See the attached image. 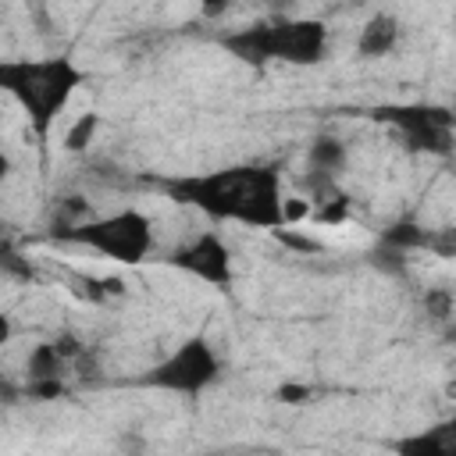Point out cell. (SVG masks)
Returning a JSON list of instances; mask_svg holds the SVG:
<instances>
[{"label": "cell", "instance_id": "obj_1", "mask_svg": "<svg viewBox=\"0 0 456 456\" xmlns=\"http://www.w3.org/2000/svg\"><path fill=\"white\" fill-rule=\"evenodd\" d=\"M171 196L217 221H239L249 228L285 224V196L274 167H224L214 175L182 178L171 185Z\"/></svg>", "mask_w": 456, "mask_h": 456}, {"label": "cell", "instance_id": "obj_2", "mask_svg": "<svg viewBox=\"0 0 456 456\" xmlns=\"http://www.w3.org/2000/svg\"><path fill=\"white\" fill-rule=\"evenodd\" d=\"M86 82V71L71 57H43V61H4L0 64V89L14 96L28 125L39 139L50 135V125L68 107L71 93Z\"/></svg>", "mask_w": 456, "mask_h": 456}, {"label": "cell", "instance_id": "obj_3", "mask_svg": "<svg viewBox=\"0 0 456 456\" xmlns=\"http://www.w3.org/2000/svg\"><path fill=\"white\" fill-rule=\"evenodd\" d=\"M50 235L61 242L96 249L100 256H110L118 264H139L153 249V224L142 210H132V207L107 214V217H89L71 228H53Z\"/></svg>", "mask_w": 456, "mask_h": 456}, {"label": "cell", "instance_id": "obj_4", "mask_svg": "<svg viewBox=\"0 0 456 456\" xmlns=\"http://www.w3.org/2000/svg\"><path fill=\"white\" fill-rule=\"evenodd\" d=\"M221 378V356L214 353V346L203 335L185 338L171 356H164L142 381L164 392H182V395H196L203 388H210Z\"/></svg>", "mask_w": 456, "mask_h": 456}, {"label": "cell", "instance_id": "obj_5", "mask_svg": "<svg viewBox=\"0 0 456 456\" xmlns=\"http://www.w3.org/2000/svg\"><path fill=\"white\" fill-rule=\"evenodd\" d=\"M381 121L395 125L406 139L410 150L420 153H449L452 150V125L456 114L445 107H428V103H403V107H381L374 110Z\"/></svg>", "mask_w": 456, "mask_h": 456}, {"label": "cell", "instance_id": "obj_6", "mask_svg": "<svg viewBox=\"0 0 456 456\" xmlns=\"http://www.w3.org/2000/svg\"><path fill=\"white\" fill-rule=\"evenodd\" d=\"M171 264L207 285H232V249L217 232H203L192 242H185L171 256Z\"/></svg>", "mask_w": 456, "mask_h": 456}, {"label": "cell", "instance_id": "obj_7", "mask_svg": "<svg viewBox=\"0 0 456 456\" xmlns=\"http://www.w3.org/2000/svg\"><path fill=\"white\" fill-rule=\"evenodd\" d=\"M278 32V61L289 64H317L328 50V25L317 18H289L274 21Z\"/></svg>", "mask_w": 456, "mask_h": 456}, {"label": "cell", "instance_id": "obj_8", "mask_svg": "<svg viewBox=\"0 0 456 456\" xmlns=\"http://www.w3.org/2000/svg\"><path fill=\"white\" fill-rule=\"evenodd\" d=\"M221 43H224L228 53H235V57L246 61V64L278 61V32H274V21L246 25V28H239V32H228Z\"/></svg>", "mask_w": 456, "mask_h": 456}, {"label": "cell", "instance_id": "obj_9", "mask_svg": "<svg viewBox=\"0 0 456 456\" xmlns=\"http://www.w3.org/2000/svg\"><path fill=\"white\" fill-rule=\"evenodd\" d=\"M399 43V18L395 14H370L367 25L360 28V39H356V53L363 61H378L385 53H392Z\"/></svg>", "mask_w": 456, "mask_h": 456}, {"label": "cell", "instance_id": "obj_10", "mask_svg": "<svg viewBox=\"0 0 456 456\" xmlns=\"http://www.w3.org/2000/svg\"><path fill=\"white\" fill-rule=\"evenodd\" d=\"M399 452H410V456H456V417L435 424L431 431L403 438Z\"/></svg>", "mask_w": 456, "mask_h": 456}, {"label": "cell", "instance_id": "obj_11", "mask_svg": "<svg viewBox=\"0 0 456 456\" xmlns=\"http://www.w3.org/2000/svg\"><path fill=\"white\" fill-rule=\"evenodd\" d=\"M68 363H71V360L53 346V338H50V342H36V346L28 349V356H25V378H28V381L64 378Z\"/></svg>", "mask_w": 456, "mask_h": 456}, {"label": "cell", "instance_id": "obj_12", "mask_svg": "<svg viewBox=\"0 0 456 456\" xmlns=\"http://www.w3.org/2000/svg\"><path fill=\"white\" fill-rule=\"evenodd\" d=\"M310 171L314 175H328V178H335L342 167H346V146H342V139H335V135H317L314 142H310Z\"/></svg>", "mask_w": 456, "mask_h": 456}, {"label": "cell", "instance_id": "obj_13", "mask_svg": "<svg viewBox=\"0 0 456 456\" xmlns=\"http://www.w3.org/2000/svg\"><path fill=\"white\" fill-rule=\"evenodd\" d=\"M96 132H100V114H96V110H86V114H78V118L68 125L61 146H64L68 153H82V150L96 139Z\"/></svg>", "mask_w": 456, "mask_h": 456}, {"label": "cell", "instance_id": "obj_14", "mask_svg": "<svg viewBox=\"0 0 456 456\" xmlns=\"http://www.w3.org/2000/svg\"><path fill=\"white\" fill-rule=\"evenodd\" d=\"M424 239H428V228H420V224H410V221H399V224H392L385 235H381V242H388V246H395V249H424Z\"/></svg>", "mask_w": 456, "mask_h": 456}, {"label": "cell", "instance_id": "obj_15", "mask_svg": "<svg viewBox=\"0 0 456 456\" xmlns=\"http://www.w3.org/2000/svg\"><path fill=\"white\" fill-rule=\"evenodd\" d=\"M420 303H424V314H428L431 321H449L452 310H456V296H452V289H445V285H431Z\"/></svg>", "mask_w": 456, "mask_h": 456}, {"label": "cell", "instance_id": "obj_16", "mask_svg": "<svg viewBox=\"0 0 456 456\" xmlns=\"http://www.w3.org/2000/svg\"><path fill=\"white\" fill-rule=\"evenodd\" d=\"M271 235H274L281 246L296 249V253H306V256L324 253V242H321V239H314V235H299L292 224H278V228H271Z\"/></svg>", "mask_w": 456, "mask_h": 456}, {"label": "cell", "instance_id": "obj_17", "mask_svg": "<svg viewBox=\"0 0 456 456\" xmlns=\"http://www.w3.org/2000/svg\"><path fill=\"white\" fill-rule=\"evenodd\" d=\"M424 249H431L435 256L456 260V224H445V228H435V232H428V239H424Z\"/></svg>", "mask_w": 456, "mask_h": 456}, {"label": "cell", "instance_id": "obj_18", "mask_svg": "<svg viewBox=\"0 0 456 456\" xmlns=\"http://www.w3.org/2000/svg\"><path fill=\"white\" fill-rule=\"evenodd\" d=\"M314 217H317V221H328V224L346 221V217H349V196H342V192L328 196L324 203H317V207H314Z\"/></svg>", "mask_w": 456, "mask_h": 456}, {"label": "cell", "instance_id": "obj_19", "mask_svg": "<svg viewBox=\"0 0 456 456\" xmlns=\"http://www.w3.org/2000/svg\"><path fill=\"white\" fill-rule=\"evenodd\" d=\"M28 395H36V399H57V395H64V381H61V378L28 381Z\"/></svg>", "mask_w": 456, "mask_h": 456}, {"label": "cell", "instance_id": "obj_20", "mask_svg": "<svg viewBox=\"0 0 456 456\" xmlns=\"http://www.w3.org/2000/svg\"><path fill=\"white\" fill-rule=\"evenodd\" d=\"M53 346H57V349H61V353H64L71 363H75V360L86 353V349H82V342H78L71 331H61V335H53Z\"/></svg>", "mask_w": 456, "mask_h": 456}, {"label": "cell", "instance_id": "obj_21", "mask_svg": "<svg viewBox=\"0 0 456 456\" xmlns=\"http://www.w3.org/2000/svg\"><path fill=\"white\" fill-rule=\"evenodd\" d=\"M314 392H310V385H296V381H289V385H281L278 388V399L281 403H292V406H299V403H306Z\"/></svg>", "mask_w": 456, "mask_h": 456}, {"label": "cell", "instance_id": "obj_22", "mask_svg": "<svg viewBox=\"0 0 456 456\" xmlns=\"http://www.w3.org/2000/svg\"><path fill=\"white\" fill-rule=\"evenodd\" d=\"M4 271L21 274V278H32V274H36V271H32V264H28V260H18V253H14L11 246H4Z\"/></svg>", "mask_w": 456, "mask_h": 456}, {"label": "cell", "instance_id": "obj_23", "mask_svg": "<svg viewBox=\"0 0 456 456\" xmlns=\"http://www.w3.org/2000/svg\"><path fill=\"white\" fill-rule=\"evenodd\" d=\"M228 11V0H200V14L203 18H221Z\"/></svg>", "mask_w": 456, "mask_h": 456}, {"label": "cell", "instance_id": "obj_24", "mask_svg": "<svg viewBox=\"0 0 456 456\" xmlns=\"http://www.w3.org/2000/svg\"><path fill=\"white\" fill-rule=\"evenodd\" d=\"M103 289H107V296H121L125 292V281L121 278H103Z\"/></svg>", "mask_w": 456, "mask_h": 456}, {"label": "cell", "instance_id": "obj_25", "mask_svg": "<svg viewBox=\"0 0 456 456\" xmlns=\"http://www.w3.org/2000/svg\"><path fill=\"white\" fill-rule=\"evenodd\" d=\"M445 395H449V399H456V381H449V385H445Z\"/></svg>", "mask_w": 456, "mask_h": 456}]
</instances>
